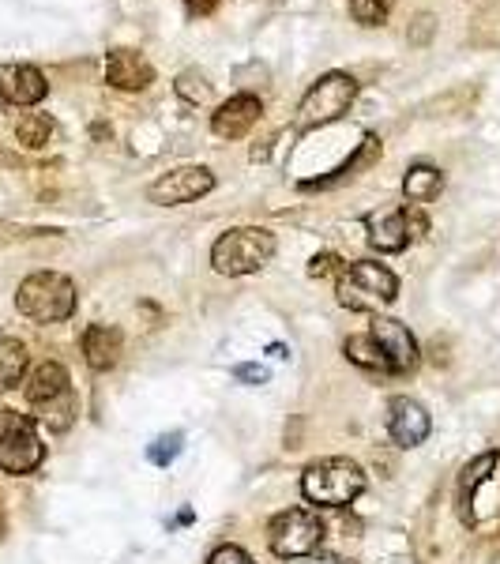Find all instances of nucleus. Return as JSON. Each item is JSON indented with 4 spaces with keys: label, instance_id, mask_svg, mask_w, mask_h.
Instances as JSON below:
<instances>
[{
    "label": "nucleus",
    "instance_id": "obj_23",
    "mask_svg": "<svg viewBox=\"0 0 500 564\" xmlns=\"http://www.w3.org/2000/svg\"><path fill=\"white\" fill-rule=\"evenodd\" d=\"M49 136H53V121H49L46 113H23L16 125V140L23 143V147H31V151H38V147H46Z\"/></svg>",
    "mask_w": 500,
    "mask_h": 564
},
{
    "label": "nucleus",
    "instance_id": "obj_26",
    "mask_svg": "<svg viewBox=\"0 0 500 564\" xmlns=\"http://www.w3.org/2000/svg\"><path fill=\"white\" fill-rule=\"evenodd\" d=\"M350 16L358 19L361 27H380L388 16V4L384 0H350Z\"/></svg>",
    "mask_w": 500,
    "mask_h": 564
},
{
    "label": "nucleus",
    "instance_id": "obj_1",
    "mask_svg": "<svg viewBox=\"0 0 500 564\" xmlns=\"http://www.w3.org/2000/svg\"><path fill=\"white\" fill-rule=\"evenodd\" d=\"M365 489V474L354 459L331 455V459H316L301 474V493L305 501L316 508H350Z\"/></svg>",
    "mask_w": 500,
    "mask_h": 564
},
{
    "label": "nucleus",
    "instance_id": "obj_2",
    "mask_svg": "<svg viewBox=\"0 0 500 564\" xmlns=\"http://www.w3.org/2000/svg\"><path fill=\"white\" fill-rule=\"evenodd\" d=\"M16 309L34 324H61L76 313V282L61 271H34L19 282Z\"/></svg>",
    "mask_w": 500,
    "mask_h": 564
},
{
    "label": "nucleus",
    "instance_id": "obj_6",
    "mask_svg": "<svg viewBox=\"0 0 500 564\" xmlns=\"http://www.w3.org/2000/svg\"><path fill=\"white\" fill-rule=\"evenodd\" d=\"M358 98V79L346 72H328L309 87V94L297 106V132H313L331 121H339Z\"/></svg>",
    "mask_w": 500,
    "mask_h": 564
},
{
    "label": "nucleus",
    "instance_id": "obj_21",
    "mask_svg": "<svg viewBox=\"0 0 500 564\" xmlns=\"http://www.w3.org/2000/svg\"><path fill=\"white\" fill-rule=\"evenodd\" d=\"M343 354L354 361V365L369 369V373H391L388 358L380 354V346L373 343V335H350V339L343 343Z\"/></svg>",
    "mask_w": 500,
    "mask_h": 564
},
{
    "label": "nucleus",
    "instance_id": "obj_15",
    "mask_svg": "<svg viewBox=\"0 0 500 564\" xmlns=\"http://www.w3.org/2000/svg\"><path fill=\"white\" fill-rule=\"evenodd\" d=\"M0 91H4V98H8L12 106H38V102L46 98L49 83H46V76L34 68V64H16V68H8V72H4Z\"/></svg>",
    "mask_w": 500,
    "mask_h": 564
},
{
    "label": "nucleus",
    "instance_id": "obj_18",
    "mask_svg": "<svg viewBox=\"0 0 500 564\" xmlns=\"http://www.w3.org/2000/svg\"><path fill=\"white\" fill-rule=\"evenodd\" d=\"M76 410H79V399L68 388V392L53 395L46 403H34V422H42L49 433H68L72 422H76Z\"/></svg>",
    "mask_w": 500,
    "mask_h": 564
},
{
    "label": "nucleus",
    "instance_id": "obj_25",
    "mask_svg": "<svg viewBox=\"0 0 500 564\" xmlns=\"http://www.w3.org/2000/svg\"><path fill=\"white\" fill-rule=\"evenodd\" d=\"M177 94L185 98L188 106H204L207 98H211V83H207L204 72H196V68H188L177 76Z\"/></svg>",
    "mask_w": 500,
    "mask_h": 564
},
{
    "label": "nucleus",
    "instance_id": "obj_17",
    "mask_svg": "<svg viewBox=\"0 0 500 564\" xmlns=\"http://www.w3.org/2000/svg\"><path fill=\"white\" fill-rule=\"evenodd\" d=\"M68 388H72V384H68V369H64L61 361H42V365L27 376V399H31V407L34 403H46L53 395L68 392Z\"/></svg>",
    "mask_w": 500,
    "mask_h": 564
},
{
    "label": "nucleus",
    "instance_id": "obj_7",
    "mask_svg": "<svg viewBox=\"0 0 500 564\" xmlns=\"http://www.w3.org/2000/svg\"><path fill=\"white\" fill-rule=\"evenodd\" d=\"M46 444L38 437V422L19 410H0V467L8 474H31L42 467Z\"/></svg>",
    "mask_w": 500,
    "mask_h": 564
},
{
    "label": "nucleus",
    "instance_id": "obj_5",
    "mask_svg": "<svg viewBox=\"0 0 500 564\" xmlns=\"http://www.w3.org/2000/svg\"><path fill=\"white\" fill-rule=\"evenodd\" d=\"M459 516L470 527L500 516V452H485L467 463L459 478Z\"/></svg>",
    "mask_w": 500,
    "mask_h": 564
},
{
    "label": "nucleus",
    "instance_id": "obj_30",
    "mask_svg": "<svg viewBox=\"0 0 500 564\" xmlns=\"http://www.w3.org/2000/svg\"><path fill=\"white\" fill-rule=\"evenodd\" d=\"M185 4H188V12H192V16H207V12L215 8V0H185Z\"/></svg>",
    "mask_w": 500,
    "mask_h": 564
},
{
    "label": "nucleus",
    "instance_id": "obj_14",
    "mask_svg": "<svg viewBox=\"0 0 500 564\" xmlns=\"http://www.w3.org/2000/svg\"><path fill=\"white\" fill-rule=\"evenodd\" d=\"M155 79V68L147 64L140 49H110L106 53V83L117 91H143Z\"/></svg>",
    "mask_w": 500,
    "mask_h": 564
},
{
    "label": "nucleus",
    "instance_id": "obj_4",
    "mask_svg": "<svg viewBox=\"0 0 500 564\" xmlns=\"http://www.w3.org/2000/svg\"><path fill=\"white\" fill-rule=\"evenodd\" d=\"M275 256V234L271 230H260V226H237V230H226V234L211 245V267L219 275H230V279H241V275H252L260 267L271 264Z\"/></svg>",
    "mask_w": 500,
    "mask_h": 564
},
{
    "label": "nucleus",
    "instance_id": "obj_29",
    "mask_svg": "<svg viewBox=\"0 0 500 564\" xmlns=\"http://www.w3.org/2000/svg\"><path fill=\"white\" fill-rule=\"evenodd\" d=\"M207 564H252V557L241 546H219Z\"/></svg>",
    "mask_w": 500,
    "mask_h": 564
},
{
    "label": "nucleus",
    "instance_id": "obj_13",
    "mask_svg": "<svg viewBox=\"0 0 500 564\" xmlns=\"http://www.w3.org/2000/svg\"><path fill=\"white\" fill-rule=\"evenodd\" d=\"M260 98L256 94H234L230 102H222L215 117H211V132L219 136V140H241V136H249V128L260 121Z\"/></svg>",
    "mask_w": 500,
    "mask_h": 564
},
{
    "label": "nucleus",
    "instance_id": "obj_12",
    "mask_svg": "<svg viewBox=\"0 0 500 564\" xmlns=\"http://www.w3.org/2000/svg\"><path fill=\"white\" fill-rule=\"evenodd\" d=\"M388 433L399 448H418L429 437V414L422 403L410 395H395L388 403Z\"/></svg>",
    "mask_w": 500,
    "mask_h": 564
},
{
    "label": "nucleus",
    "instance_id": "obj_3",
    "mask_svg": "<svg viewBox=\"0 0 500 564\" xmlns=\"http://www.w3.org/2000/svg\"><path fill=\"white\" fill-rule=\"evenodd\" d=\"M335 294H339V305H343V309H354V313H380V309L391 305L395 294H399V279H395L384 264L358 260V264H343V271L335 275Z\"/></svg>",
    "mask_w": 500,
    "mask_h": 564
},
{
    "label": "nucleus",
    "instance_id": "obj_28",
    "mask_svg": "<svg viewBox=\"0 0 500 564\" xmlns=\"http://www.w3.org/2000/svg\"><path fill=\"white\" fill-rule=\"evenodd\" d=\"M267 369L264 365H256V361H241V365H234V380H241V384H267Z\"/></svg>",
    "mask_w": 500,
    "mask_h": 564
},
{
    "label": "nucleus",
    "instance_id": "obj_16",
    "mask_svg": "<svg viewBox=\"0 0 500 564\" xmlns=\"http://www.w3.org/2000/svg\"><path fill=\"white\" fill-rule=\"evenodd\" d=\"M121 346H125V339L110 324H91V328L83 331V358H87V365H91L94 373L113 369L121 361Z\"/></svg>",
    "mask_w": 500,
    "mask_h": 564
},
{
    "label": "nucleus",
    "instance_id": "obj_32",
    "mask_svg": "<svg viewBox=\"0 0 500 564\" xmlns=\"http://www.w3.org/2000/svg\"><path fill=\"white\" fill-rule=\"evenodd\" d=\"M320 564H335V561H320Z\"/></svg>",
    "mask_w": 500,
    "mask_h": 564
},
{
    "label": "nucleus",
    "instance_id": "obj_31",
    "mask_svg": "<svg viewBox=\"0 0 500 564\" xmlns=\"http://www.w3.org/2000/svg\"><path fill=\"white\" fill-rule=\"evenodd\" d=\"M267 354H271V358H290V350H286V346H282V343H271V346H267Z\"/></svg>",
    "mask_w": 500,
    "mask_h": 564
},
{
    "label": "nucleus",
    "instance_id": "obj_24",
    "mask_svg": "<svg viewBox=\"0 0 500 564\" xmlns=\"http://www.w3.org/2000/svg\"><path fill=\"white\" fill-rule=\"evenodd\" d=\"M185 452V433H162V437H155L151 444H147V459L155 463V467H170L177 455Z\"/></svg>",
    "mask_w": 500,
    "mask_h": 564
},
{
    "label": "nucleus",
    "instance_id": "obj_10",
    "mask_svg": "<svg viewBox=\"0 0 500 564\" xmlns=\"http://www.w3.org/2000/svg\"><path fill=\"white\" fill-rule=\"evenodd\" d=\"M215 188V173L207 166H181V170L162 173L158 181H151L147 188V200L158 207H177V204H192Z\"/></svg>",
    "mask_w": 500,
    "mask_h": 564
},
{
    "label": "nucleus",
    "instance_id": "obj_9",
    "mask_svg": "<svg viewBox=\"0 0 500 564\" xmlns=\"http://www.w3.org/2000/svg\"><path fill=\"white\" fill-rule=\"evenodd\" d=\"M365 230H369V245L376 252H403L410 241H418L429 230V222L418 211V204H410V207H395V211H373V215H365Z\"/></svg>",
    "mask_w": 500,
    "mask_h": 564
},
{
    "label": "nucleus",
    "instance_id": "obj_22",
    "mask_svg": "<svg viewBox=\"0 0 500 564\" xmlns=\"http://www.w3.org/2000/svg\"><path fill=\"white\" fill-rule=\"evenodd\" d=\"M376 155H380V140H376V136H365L361 151H358L354 158H350V162H343V166L331 173V177H324V181H305L301 188H328V185H335V181H346V177H354V173H358L361 166H373Z\"/></svg>",
    "mask_w": 500,
    "mask_h": 564
},
{
    "label": "nucleus",
    "instance_id": "obj_27",
    "mask_svg": "<svg viewBox=\"0 0 500 564\" xmlns=\"http://www.w3.org/2000/svg\"><path fill=\"white\" fill-rule=\"evenodd\" d=\"M339 271H343V260L331 256V252H320V256L309 260V275H313V279H328V275H339Z\"/></svg>",
    "mask_w": 500,
    "mask_h": 564
},
{
    "label": "nucleus",
    "instance_id": "obj_20",
    "mask_svg": "<svg viewBox=\"0 0 500 564\" xmlns=\"http://www.w3.org/2000/svg\"><path fill=\"white\" fill-rule=\"evenodd\" d=\"M27 373V346L19 339H0V395L12 392Z\"/></svg>",
    "mask_w": 500,
    "mask_h": 564
},
{
    "label": "nucleus",
    "instance_id": "obj_11",
    "mask_svg": "<svg viewBox=\"0 0 500 564\" xmlns=\"http://www.w3.org/2000/svg\"><path fill=\"white\" fill-rule=\"evenodd\" d=\"M369 335H373V343L380 346V354L388 358V369L395 376L418 369V339L410 335L407 324H399V320H391V316H376Z\"/></svg>",
    "mask_w": 500,
    "mask_h": 564
},
{
    "label": "nucleus",
    "instance_id": "obj_8",
    "mask_svg": "<svg viewBox=\"0 0 500 564\" xmlns=\"http://www.w3.org/2000/svg\"><path fill=\"white\" fill-rule=\"evenodd\" d=\"M267 546L275 557H309L320 549V512L313 508H286L267 527Z\"/></svg>",
    "mask_w": 500,
    "mask_h": 564
},
{
    "label": "nucleus",
    "instance_id": "obj_19",
    "mask_svg": "<svg viewBox=\"0 0 500 564\" xmlns=\"http://www.w3.org/2000/svg\"><path fill=\"white\" fill-rule=\"evenodd\" d=\"M440 188H444V173H440L437 166H429V162L410 166L407 177H403V196H407L410 204H429V200H437Z\"/></svg>",
    "mask_w": 500,
    "mask_h": 564
}]
</instances>
